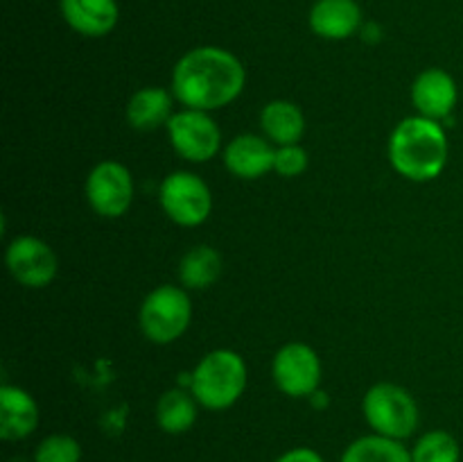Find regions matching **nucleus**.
<instances>
[{
    "mask_svg": "<svg viewBox=\"0 0 463 462\" xmlns=\"http://www.w3.org/2000/svg\"><path fill=\"white\" fill-rule=\"evenodd\" d=\"M188 390L206 410H226L247 390V362L233 349L208 351L190 374Z\"/></svg>",
    "mask_w": 463,
    "mask_h": 462,
    "instance_id": "nucleus-3",
    "label": "nucleus"
},
{
    "mask_svg": "<svg viewBox=\"0 0 463 462\" xmlns=\"http://www.w3.org/2000/svg\"><path fill=\"white\" fill-rule=\"evenodd\" d=\"M459 100L455 77L443 68H425L411 84V102L419 116L443 120L450 116Z\"/></svg>",
    "mask_w": 463,
    "mask_h": 462,
    "instance_id": "nucleus-11",
    "label": "nucleus"
},
{
    "mask_svg": "<svg viewBox=\"0 0 463 462\" xmlns=\"http://www.w3.org/2000/svg\"><path fill=\"white\" fill-rule=\"evenodd\" d=\"M362 412L373 433L384 438L402 442L419 428V406L402 385L375 383L362 399Z\"/></svg>",
    "mask_w": 463,
    "mask_h": 462,
    "instance_id": "nucleus-5",
    "label": "nucleus"
},
{
    "mask_svg": "<svg viewBox=\"0 0 463 462\" xmlns=\"http://www.w3.org/2000/svg\"><path fill=\"white\" fill-rule=\"evenodd\" d=\"M260 127L265 131V139L271 140L276 148L294 145L306 134V116L301 107L289 100H271L262 107Z\"/></svg>",
    "mask_w": 463,
    "mask_h": 462,
    "instance_id": "nucleus-17",
    "label": "nucleus"
},
{
    "mask_svg": "<svg viewBox=\"0 0 463 462\" xmlns=\"http://www.w3.org/2000/svg\"><path fill=\"white\" fill-rule=\"evenodd\" d=\"M190 320H193V302L181 285H158L140 303V331L154 344L176 342L188 331Z\"/></svg>",
    "mask_w": 463,
    "mask_h": 462,
    "instance_id": "nucleus-4",
    "label": "nucleus"
},
{
    "mask_svg": "<svg viewBox=\"0 0 463 462\" xmlns=\"http://www.w3.org/2000/svg\"><path fill=\"white\" fill-rule=\"evenodd\" d=\"M276 148L265 136L240 134L229 140L224 149V166L238 179H260L274 170Z\"/></svg>",
    "mask_w": 463,
    "mask_h": 462,
    "instance_id": "nucleus-12",
    "label": "nucleus"
},
{
    "mask_svg": "<svg viewBox=\"0 0 463 462\" xmlns=\"http://www.w3.org/2000/svg\"><path fill=\"white\" fill-rule=\"evenodd\" d=\"M321 358L310 344L288 342L271 361V379L276 388L292 399H310L321 385Z\"/></svg>",
    "mask_w": 463,
    "mask_h": 462,
    "instance_id": "nucleus-7",
    "label": "nucleus"
},
{
    "mask_svg": "<svg viewBox=\"0 0 463 462\" xmlns=\"http://www.w3.org/2000/svg\"><path fill=\"white\" fill-rule=\"evenodd\" d=\"M199 415V401L190 390L172 388L158 399L156 424L167 435H184L194 426Z\"/></svg>",
    "mask_w": 463,
    "mask_h": 462,
    "instance_id": "nucleus-18",
    "label": "nucleus"
},
{
    "mask_svg": "<svg viewBox=\"0 0 463 462\" xmlns=\"http://www.w3.org/2000/svg\"><path fill=\"white\" fill-rule=\"evenodd\" d=\"M163 213L181 226H199L213 211V193L206 181L188 170H176L163 179L158 190Z\"/></svg>",
    "mask_w": 463,
    "mask_h": 462,
    "instance_id": "nucleus-6",
    "label": "nucleus"
},
{
    "mask_svg": "<svg viewBox=\"0 0 463 462\" xmlns=\"http://www.w3.org/2000/svg\"><path fill=\"white\" fill-rule=\"evenodd\" d=\"M222 256L211 245H194L179 263V279L188 290H206L220 279Z\"/></svg>",
    "mask_w": 463,
    "mask_h": 462,
    "instance_id": "nucleus-19",
    "label": "nucleus"
},
{
    "mask_svg": "<svg viewBox=\"0 0 463 462\" xmlns=\"http://www.w3.org/2000/svg\"><path fill=\"white\" fill-rule=\"evenodd\" d=\"M307 21L321 39L344 41L360 30L362 7L357 0H317Z\"/></svg>",
    "mask_w": 463,
    "mask_h": 462,
    "instance_id": "nucleus-14",
    "label": "nucleus"
},
{
    "mask_svg": "<svg viewBox=\"0 0 463 462\" xmlns=\"http://www.w3.org/2000/svg\"><path fill=\"white\" fill-rule=\"evenodd\" d=\"M86 199L102 217H122L134 202V177L120 161H99L86 177Z\"/></svg>",
    "mask_w": 463,
    "mask_h": 462,
    "instance_id": "nucleus-9",
    "label": "nucleus"
},
{
    "mask_svg": "<svg viewBox=\"0 0 463 462\" xmlns=\"http://www.w3.org/2000/svg\"><path fill=\"white\" fill-rule=\"evenodd\" d=\"M307 163H310V157H307V152L298 143L276 148L274 172H279L280 177L292 179V177L303 175L307 170Z\"/></svg>",
    "mask_w": 463,
    "mask_h": 462,
    "instance_id": "nucleus-23",
    "label": "nucleus"
},
{
    "mask_svg": "<svg viewBox=\"0 0 463 462\" xmlns=\"http://www.w3.org/2000/svg\"><path fill=\"white\" fill-rule=\"evenodd\" d=\"M450 154L441 122L425 116H410L398 122L389 139V161L393 170L410 181H432L443 172Z\"/></svg>",
    "mask_w": 463,
    "mask_h": 462,
    "instance_id": "nucleus-2",
    "label": "nucleus"
},
{
    "mask_svg": "<svg viewBox=\"0 0 463 462\" xmlns=\"http://www.w3.org/2000/svg\"><path fill=\"white\" fill-rule=\"evenodd\" d=\"M5 263L14 279L32 290L45 288L59 272V258L45 240L36 236H18L9 243Z\"/></svg>",
    "mask_w": 463,
    "mask_h": 462,
    "instance_id": "nucleus-10",
    "label": "nucleus"
},
{
    "mask_svg": "<svg viewBox=\"0 0 463 462\" xmlns=\"http://www.w3.org/2000/svg\"><path fill=\"white\" fill-rule=\"evenodd\" d=\"M411 451V462H461V447L457 438L448 430H428L416 439Z\"/></svg>",
    "mask_w": 463,
    "mask_h": 462,
    "instance_id": "nucleus-21",
    "label": "nucleus"
},
{
    "mask_svg": "<svg viewBox=\"0 0 463 462\" xmlns=\"http://www.w3.org/2000/svg\"><path fill=\"white\" fill-rule=\"evenodd\" d=\"M167 136L181 159L190 163H206L222 148V131L208 111L181 109L167 122Z\"/></svg>",
    "mask_w": 463,
    "mask_h": 462,
    "instance_id": "nucleus-8",
    "label": "nucleus"
},
{
    "mask_svg": "<svg viewBox=\"0 0 463 462\" xmlns=\"http://www.w3.org/2000/svg\"><path fill=\"white\" fill-rule=\"evenodd\" d=\"M339 462H411V451L401 439L373 433L348 444Z\"/></svg>",
    "mask_w": 463,
    "mask_h": 462,
    "instance_id": "nucleus-20",
    "label": "nucleus"
},
{
    "mask_svg": "<svg viewBox=\"0 0 463 462\" xmlns=\"http://www.w3.org/2000/svg\"><path fill=\"white\" fill-rule=\"evenodd\" d=\"M247 71L233 53L217 45L188 50L172 71V95L185 109L217 111L240 98Z\"/></svg>",
    "mask_w": 463,
    "mask_h": 462,
    "instance_id": "nucleus-1",
    "label": "nucleus"
},
{
    "mask_svg": "<svg viewBox=\"0 0 463 462\" xmlns=\"http://www.w3.org/2000/svg\"><path fill=\"white\" fill-rule=\"evenodd\" d=\"M59 5L68 27L90 39L107 36L120 18L116 0H61Z\"/></svg>",
    "mask_w": 463,
    "mask_h": 462,
    "instance_id": "nucleus-15",
    "label": "nucleus"
},
{
    "mask_svg": "<svg viewBox=\"0 0 463 462\" xmlns=\"http://www.w3.org/2000/svg\"><path fill=\"white\" fill-rule=\"evenodd\" d=\"M34 462H81V444L66 433L48 435L36 444Z\"/></svg>",
    "mask_w": 463,
    "mask_h": 462,
    "instance_id": "nucleus-22",
    "label": "nucleus"
},
{
    "mask_svg": "<svg viewBox=\"0 0 463 462\" xmlns=\"http://www.w3.org/2000/svg\"><path fill=\"white\" fill-rule=\"evenodd\" d=\"M175 95L167 93L161 86H145L131 95L127 104V120L138 131H154L158 127H167L175 104Z\"/></svg>",
    "mask_w": 463,
    "mask_h": 462,
    "instance_id": "nucleus-16",
    "label": "nucleus"
},
{
    "mask_svg": "<svg viewBox=\"0 0 463 462\" xmlns=\"http://www.w3.org/2000/svg\"><path fill=\"white\" fill-rule=\"evenodd\" d=\"M274 462H326V460L319 451H315V448L297 447V448H289V451L280 453Z\"/></svg>",
    "mask_w": 463,
    "mask_h": 462,
    "instance_id": "nucleus-24",
    "label": "nucleus"
},
{
    "mask_svg": "<svg viewBox=\"0 0 463 462\" xmlns=\"http://www.w3.org/2000/svg\"><path fill=\"white\" fill-rule=\"evenodd\" d=\"M39 426V403L27 390L16 385L0 388V438L18 442L30 438Z\"/></svg>",
    "mask_w": 463,
    "mask_h": 462,
    "instance_id": "nucleus-13",
    "label": "nucleus"
}]
</instances>
